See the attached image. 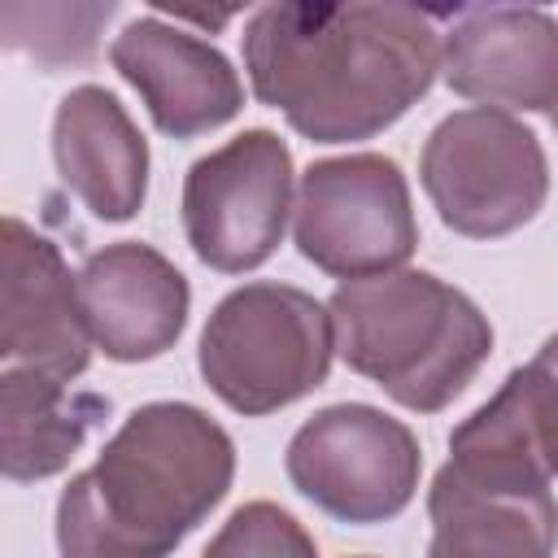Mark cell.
Instances as JSON below:
<instances>
[{"mask_svg": "<svg viewBox=\"0 0 558 558\" xmlns=\"http://www.w3.org/2000/svg\"><path fill=\"white\" fill-rule=\"evenodd\" d=\"M440 61V9L397 0L262 4L244 26L253 96L310 144L375 140L432 92Z\"/></svg>", "mask_w": 558, "mask_h": 558, "instance_id": "1", "label": "cell"}, {"mask_svg": "<svg viewBox=\"0 0 558 558\" xmlns=\"http://www.w3.org/2000/svg\"><path fill=\"white\" fill-rule=\"evenodd\" d=\"M235 445L192 401H148L57 497L61 558H170L231 493Z\"/></svg>", "mask_w": 558, "mask_h": 558, "instance_id": "2", "label": "cell"}, {"mask_svg": "<svg viewBox=\"0 0 558 558\" xmlns=\"http://www.w3.org/2000/svg\"><path fill=\"white\" fill-rule=\"evenodd\" d=\"M327 310L336 353L349 371L366 375L414 414H436L462 397L493 353L484 310L432 270L405 266L340 283Z\"/></svg>", "mask_w": 558, "mask_h": 558, "instance_id": "3", "label": "cell"}, {"mask_svg": "<svg viewBox=\"0 0 558 558\" xmlns=\"http://www.w3.org/2000/svg\"><path fill=\"white\" fill-rule=\"evenodd\" d=\"M506 384L449 432V458L427 488V558H554L558 497Z\"/></svg>", "mask_w": 558, "mask_h": 558, "instance_id": "4", "label": "cell"}, {"mask_svg": "<svg viewBox=\"0 0 558 558\" xmlns=\"http://www.w3.org/2000/svg\"><path fill=\"white\" fill-rule=\"evenodd\" d=\"M331 353V310L305 288L257 279L209 310L196 366L227 410L262 418L323 388Z\"/></svg>", "mask_w": 558, "mask_h": 558, "instance_id": "5", "label": "cell"}, {"mask_svg": "<svg viewBox=\"0 0 558 558\" xmlns=\"http://www.w3.org/2000/svg\"><path fill=\"white\" fill-rule=\"evenodd\" d=\"M418 183L453 235L501 240L541 214L549 161L536 131L514 113L471 105L432 126L418 157Z\"/></svg>", "mask_w": 558, "mask_h": 558, "instance_id": "6", "label": "cell"}, {"mask_svg": "<svg viewBox=\"0 0 558 558\" xmlns=\"http://www.w3.org/2000/svg\"><path fill=\"white\" fill-rule=\"evenodd\" d=\"M292 240L305 262L344 283L405 270L418 222L401 166L384 153L314 161L296 183Z\"/></svg>", "mask_w": 558, "mask_h": 558, "instance_id": "7", "label": "cell"}, {"mask_svg": "<svg viewBox=\"0 0 558 558\" xmlns=\"http://www.w3.org/2000/svg\"><path fill=\"white\" fill-rule=\"evenodd\" d=\"M292 488L336 523L371 527L397 519L423 475L418 436L366 401H336L305 418L283 453Z\"/></svg>", "mask_w": 558, "mask_h": 558, "instance_id": "8", "label": "cell"}, {"mask_svg": "<svg viewBox=\"0 0 558 558\" xmlns=\"http://www.w3.org/2000/svg\"><path fill=\"white\" fill-rule=\"evenodd\" d=\"M179 209L183 235L209 270H257L283 244L288 218L296 209L288 144L266 126L240 131L187 166Z\"/></svg>", "mask_w": 558, "mask_h": 558, "instance_id": "9", "label": "cell"}, {"mask_svg": "<svg viewBox=\"0 0 558 558\" xmlns=\"http://www.w3.org/2000/svg\"><path fill=\"white\" fill-rule=\"evenodd\" d=\"M0 371H31L57 384H74L92 362V327L61 248L4 218L0 235Z\"/></svg>", "mask_w": 558, "mask_h": 558, "instance_id": "10", "label": "cell"}, {"mask_svg": "<svg viewBox=\"0 0 558 558\" xmlns=\"http://www.w3.org/2000/svg\"><path fill=\"white\" fill-rule=\"evenodd\" d=\"M445 17V83L497 113H558V17L536 4H462Z\"/></svg>", "mask_w": 558, "mask_h": 558, "instance_id": "11", "label": "cell"}, {"mask_svg": "<svg viewBox=\"0 0 558 558\" xmlns=\"http://www.w3.org/2000/svg\"><path fill=\"white\" fill-rule=\"evenodd\" d=\"M113 70L140 92L153 126L170 140H196L244 109L235 65L201 35L157 13L126 22L109 44Z\"/></svg>", "mask_w": 558, "mask_h": 558, "instance_id": "12", "label": "cell"}, {"mask_svg": "<svg viewBox=\"0 0 558 558\" xmlns=\"http://www.w3.org/2000/svg\"><path fill=\"white\" fill-rule=\"evenodd\" d=\"M78 296L96 349L113 362H153L170 353L192 305L183 270L140 240L96 248L78 266Z\"/></svg>", "mask_w": 558, "mask_h": 558, "instance_id": "13", "label": "cell"}, {"mask_svg": "<svg viewBox=\"0 0 558 558\" xmlns=\"http://www.w3.org/2000/svg\"><path fill=\"white\" fill-rule=\"evenodd\" d=\"M52 161L61 187L100 222H126L148 196V140L109 87L83 83L52 113Z\"/></svg>", "mask_w": 558, "mask_h": 558, "instance_id": "14", "label": "cell"}, {"mask_svg": "<svg viewBox=\"0 0 558 558\" xmlns=\"http://www.w3.org/2000/svg\"><path fill=\"white\" fill-rule=\"evenodd\" d=\"M109 397L78 392L70 384L0 371V471L13 484L61 475L83 449L87 432L105 423Z\"/></svg>", "mask_w": 558, "mask_h": 558, "instance_id": "15", "label": "cell"}, {"mask_svg": "<svg viewBox=\"0 0 558 558\" xmlns=\"http://www.w3.org/2000/svg\"><path fill=\"white\" fill-rule=\"evenodd\" d=\"M118 13V4H4L0 31L4 48L31 57L44 74L92 65L96 35Z\"/></svg>", "mask_w": 558, "mask_h": 558, "instance_id": "16", "label": "cell"}, {"mask_svg": "<svg viewBox=\"0 0 558 558\" xmlns=\"http://www.w3.org/2000/svg\"><path fill=\"white\" fill-rule=\"evenodd\" d=\"M201 558H318L314 536L275 501H244Z\"/></svg>", "mask_w": 558, "mask_h": 558, "instance_id": "17", "label": "cell"}, {"mask_svg": "<svg viewBox=\"0 0 558 558\" xmlns=\"http://www.w3.org/2000/svg\"><path fill=\"white\" fill-rule=\"evenodd\" d=\"M510 384L519 392L536 453L545 458L549 475L558 480V331L536 349V357L527 366L510 371Z\"/></svg>", "mask_w": 558, "mask_h": 558, "instance_id": "18", "label": "cell"}, {"mask_svg": "<svg viewBox=\"0 0 558 558\" xmlns=\"http://www.w3.org/2000/svg\"><path fill=\"white\" fill-rule=\"evenodd\" d=\"M554 131H558V113H554Z\"/></svg>", "mask_w": 558, "mask_h": 558, "instance_id": "19", "label": "cell"}]
</instances>
